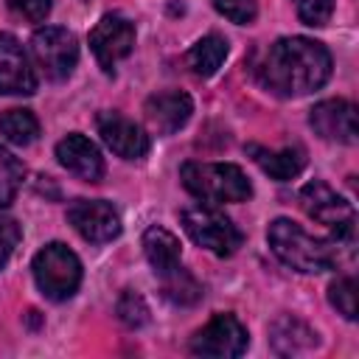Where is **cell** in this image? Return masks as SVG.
<instances>
[{"label":"cell","instance_id":"23","mask_svg":"<svg viewBox=\"0 0 359 359\" xmlns=\"http://www.w3.org/2000/svg\"><path fill=\"white\" fill-rule=\"evenodd\" d=\"M115 314H118V320H121L126 328H140V325L149 323V306H146V300H143L137 292H132V289H123V292H121V297H118V303H115Z\"/></svg>","mask_w":359,"mask_h":359},{"label":"cell","instance_id":"3","mask_svg":"<svg viewBox=\"0 0 359 359\" xmlns=\"http://www.w3.org/2000/svg\"><path fill=\"white\" fill-rule=\"evenodd\" d=\"M180 180L188 194L202 202H247L252 196V185L247 174L233 163H182Z\"/></svg>","mask_w":359,"mask_h":359},{"label":"cell","instance_id":"11","mask_svg":"<svg viewBox=\"0 0 359 359\" xmlns=\"http://www.w3.org/2000/svg\"><path fill=\"white\" fill-rule=\"evenodd\" d=\"M309 123L323 140H334V143H345V146H353L356 135H359L356 107L345 98H325V101L314 104L309 112Z\"/></svg>","mask_w":359,"mask_h":359},{"label":"cell","instance_id":"8","mask_svg":"<svg viewBox=\"0 0 359 359\" xmlns=\"http://www.w3.org/2000/svg\"><path fill=\"white\" fill-rule=\"evenodd\" d=\"M250 334L233 314H213L205 328H199L191 339V353L210 359H236L247 351Z\"/></svg>","mask_w":359,"mask_h":359},{"label":"cell","instance_id":"4","mask_svg":"<svg viewBox=\"0 0 359 359\" xmlns=\"http://www.w3.org/2000/svg\"><path fill=\"white\" fill-rule=\"evenodd\" d=\"M31 272H34L36 289L53 303H62V300L73 297L79 292V286H81V261L62 241L45 244L34 255Z\"/></svg>","mask_w":359,"mask_h":359},{"label":"cell","instance_id":"26","mask_svg":"<svg viewBox=\"0 0 359 359\" xmlns=\"http://www.w3.org/2000/svg\"><path fill=\"white\" fill-rule=\"evenodd\" d=\"M213 6L236 25H250L258 17V0H213Z\"/></svg>","mask_w":359,"mask_h":359},{"label":"cell","instance_id":"27","mask_svg":"<svg viewBox=\"0 0 359 359\" xmlns=\"http://www.w3.org/2000/svg\"><path fill=\"white\" fill-rule=\"evenodd\" d=\"M20 238H22L20 224H17L11 216H0V269L8 264V258H11V252L17 250Z\"/></svg>","mask_w":359,"mask_h":359},{"label":"cell","instance_id":"1","mask_svg":"<svg viewBox=\"0 0 359 359\" xmlns=\"http://www.w3.org/2000/svg\"><path fill=\"white\" fill-rule=\"evenodd\" d=\"M255 79L264 90L280 98L309 95L331 79V53L317 39L280 36L258 59Z\"/></svg>","mask_w":359,"mask_h":359},{"label":"cell","instance_id":"22","mask_svg":"<svg viewBox=\"0 0 359 359\" xmlns=\"http://www.w3.org/2000/svg\"><path fill=\"white\" fill-rule=\"evenodd\" d=\"M22 177H25L22 163L8 149L0 146V208L11 205V199L17 196V191L22 185Z\"/></svg>","mask_w":359,"mask_h":359},{"label":"cell","instance_id":"20","mask_svg":"<svg viewBox=\"0 0 359 359\" xmlns=\"http://www.w3.org/2000/svg\"><path fill=\"white\" fill-rule=\"evenodd\" d=\"M0 135L14 146H28L39 135V121L31 109H6L0 112Z\"/></svg>","mask_w":359,"mask_h":359},{"label":"cell","instance_id":"13","mask_svg":"<svg viewBox=\"0 0 359 359\" xmlns=\"http://www.w3.org/2000/svg\"><path fill=\"white\" fill-rule=\"evenodd\" d=\"M0 93L6 95H34L36 76L17 36L0 31Z\"/></svg>","mask_w":359,"mask_h":359},{"label":"cell","instance_id":"10","mask_svg":"<svg viewBox=\"0 0 359 359\" xmlns=\"http://www.w3.org/2000/svg\"><path fill=\"white\" fill-rule=\"evenodd\" d=\"M67 222L90 244H107L121 236V216L104 199H76L67 205Z\"/></svg>","mask_w":359,"mask_h":359},{"label":"cell","instance_id":"14","mask_svg":"<svg viewBox=\"0 0 359 359\" xmlns=\"http://www.w3.org/2000/svg\"><path fill=\"white\" fill-rule=\"evenodd\" d=\"M146 121L157 135H174L177 129H182L194 112V101L188 93L180 90H163L146 98L143 104Z\"/></svg>","mask_w":359,"mask_h":359},{"label":"cell","instance_id":"9","mask_svg":"<svg viewBox=\"0 0 359 359\" xmlns=\"http://www.w3.org/2000/svg\"><path fill=\"white\" fill-rule=\"evenodd\" d=\"M132 48H135V25L121 14H104L90 31V50L107 76L115 73V65L126 59Z\"/></svg>","mask_w":359,"mask_h":359},{"label":"cell","instance_id":"12","mask_svg":"<svg viewBox=\"0 0 359 359\" xmlns=\"http://www.w3.org/2000/svg\"><path fill=\"white\" fill-rule=\"evenodd\" d=\"M98 135L107 143V149H112L118 157L123 160H140L149 154V135L143 132V126H137L135 121H129L121 112H98L95 118Z\"/></svg>","mask_w":359,"mask_h":359},{"label":"cell","instance_id":"16","mask_svg":"<svg viewBox=\"0 0 359 359\" xmlns=\"http://www.w3.org/2000/svg\"><path fill=\"white\" fill-rule=\"evenodd\" d=\"M317 331L311 325H306L303 320H297L294 314H283L269 325V345L278 356H294V353H306L317 345Z\"/></svg>","mask_w":359,"mask_h":359},{"label":"cell","instance_id":"28","mask_svg":"<svg viewBox=\"0 0 359 359\" xmlns=\"http://www.w3.org/2000/svg\"><path fill=\"white\" fill-rule=\"evenodd\" d=\"M6 3L17 17L28 22H42L50 14V0H6Z\"/></svg>","mask_w":359,"mask_h":359},{"label":"cell","instance_id":"21","mask_svg":"<svg viewBox=\"0 0 359 359\" xmlns=\"http://www.w3.org/2000/svg\"><path fill=\"white\" fill-rule=\"evenodd\" d=\"M160 283H163V294L177 306H194L202 297V283L188 269H182V264L160 275Z\"/></svg>","mask_w":359,"mask_h":359},{"label":"cell","instance_id":"5","mask_svg":"<svg viewBox=\"0 0 359 359\" xmlns=\"http://www.w3.org/2000/svg\"><path fill=\"white\" fill-rule=\"evenodd\" d=\"M182 227L196 247H202L219 258H230L244 244V233L233 224V219L224 210L213 208L210 202L185 208L182 210Z\"/></svg>","mask_w":359,"mask_h":359},{"label":"cell","instance_id":"17","mask_svg":"<svg viewBox=\"0 0 359 359\" xmlns=\"http://www.w3.org/2000/svg\"><path fill=\"white\" fill-rule=\"evenodd\" d=\"M247 154L252 157V163L269 174L272 180L278 182H286V180H294L303 168H306V151L300 146H286L280 151H272V149H264V146H255L250 143L247 146Z\"/></svg>","mask_w":359,"mask_h":359},{"label":"cell","instance_id":"15","mask_svg":"<svg viewBox=\"0 0 359 359\" xmlns=\"http://www.w3.org/2000/svg\"><path fill=\"white\" fill-rule=\"evenodd\" d=\"M56 160L84 182H98L104 177V157L98 146L79 132H70L56 143Z\"/></svg>","mask_w":359,"mask_h":359},{"label":"cell","instance_id":"18","mask_svg":"<svg viewBox=\"0 0 359 359\" xmlns=\"http://www.w3.org/2000/svg\"><path fill=\"white\" fill-rule=\"evenodd\" d=\"M143 252H146V261L151 264L157 278L171 272L174 266H180V238L171 230L160 227V224L146 227V233H143Z\"/></svg>","mask_w":359,"mask_h":359},{"label":"cell","instance_id":"7","mask_svg":"<svg viewBox=\"0 0 359 359\" xmlns=\"http://www.w3.org/2000/svg\"><path fill=\"white\" fill-rule=\"evenodd\" d=\"M31 53H34L36 65L42 67V73L50 81L70 79V73H73V67L79 62L76 36L67 28H59V25L36 28L34 36H31Z\"/></svg>","mask_w":359,"mask_h":359},{"label":"cell","instance_id":"25","mask_svg":"<svg viewBox=\"0 0 359 359\" xmlns=\"http://www.w3.org/2000/svg\"><path fill=\"white\" fill-rule=\"evenodd\" d=\"M303 25L323 28L334 14V0H292Z\"/></svg>","mask_w":359,"mask_h":359},{"label":"cell","instance_id":"19","mask_svg":"<svg viewBox=\"0 0 359 359\" xmlns=\"http://www.w3.org/2000/svg\"><path fill=\"white\" fill-rule=\"evenodd\" d=\"M224 56H227V39H222L219 34H208V36H202V39L188 50L185 62H188V67H191L196 76L208 79V76H213V73L222 67Z\"/></svg>","mask_w":359,"mask_h":359},{"label":"cell","instance_id":"6","mask_svg":"<svg viewBox=\"0 0 359 359\" xmlns=\"http://www.w3.org/2000/svg\"><path fill=\"white\" fill-rule=\"evenodd\" d=\"M300 208L306 210V216H311L314 222L325 224L331 230V236L342 244H353V233H356V210L353 205L339 196L331 185H325L323 180H311L300 188Z\"/></svg>","mask_w":359,"mask_h":359},{"label":"cell","instance_id":"2","mask_svg":"<svg viewBox=\"0 0 359 359\" xmlns=\"http://www.w3.org/2000/svg\"><path fill=\"white\" fill-rule=\"evenodd\" d=\"M266 241L272 247V252L278 255V261H283L286 266H292L294 272L303 275H317L325 269H334L339 264L342 255V241L331 238H314L311 233H306L297 222L278 216L269 222L266 227Z\"/></svg>","mask_w":359,"mask_h":359},{"label":"cell","instance_id":"24","mask_svg":"<svg viewBox=\"0 0 359 359\" xmlns=\"http://www.w3.org/2000/svg\"><path fill=\"white\" fill-rule=\"evenodd\" d=\"M328 300L345 320H356V280L351 275H339L328 286Z\"/></svg>","mask_w":359,"mask_h":359}]
</instances>
